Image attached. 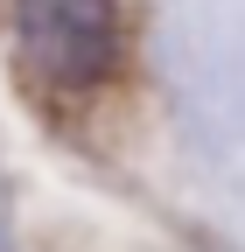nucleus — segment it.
I'll return each instance as SVG.
<instances>
[{"label": "nucleus", "instance_id": "1", "mask_svg": "<svg viewBox=\"0 0 245 252\" xmlns=\"http://www.w3.org/2000/svg\"><path fill=\"white\" fill-rule=\"evenodd\" d=\"M21 63L49 84H98L119 63V7L112 0H14Z\"/></svg>", "mask_w": 245, "mask_h": 252}]
</instances>
